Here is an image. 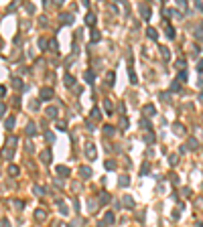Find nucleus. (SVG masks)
<instances>
[{
    "label": "nucleus",
    "instance_id": "27",
    "mask_svg": "<svg viewBox=\"0 0 203 227\" xmlns=\"http://www.w3.org/2000/svg\"><path fill=\"white\" fill-rule=\"evenodd\" d=\"M33 193H35L37 197H43V195H45V189H43L41 185H33Z\"/></svg>",
    "mask_w": 203,
    "mask_h": 227
},
{
    "label": "nucleus",
    "instance_id": "35",
    "mask_svg": "<svg viewBox=\"0 0 203 227\" xmlns=\"http://www.w3.org/2000/svg\"><path fill=\"white\" fill-rule=\"evenodd\" d=\"M104 107H106V111H108V114H112V109H114V105H112V101H110V99H104Z\"/></svg>",
    "mask_w": 203,
    "mask_h": 227
},
{
    "label": "nucleus",
    "instance_id": "17",
    "mask_svg": "<svg viewBox=\"0 0 203 227\" xmlns=\"http://www.w3.org/2000/svg\"><path fill=\"white\" fill-rule=\"evenodd\" d=\"M122 205H124V207H128V209H132V207H134V199H132L130 195H124V201H122Z\"/></svg>",
    "mask_w": 203,
    "mask_h": 227
},
{
    "label": "nucleus",
    "instance_id": "53",
    "mask_svg": "<svg viewBox=\"0 0 203 227\" xmlns=\"http://www.w3.org/2000/svg\"><path fill=\"white\" fill-rule=\"evenodd\" d=\"M73 209H75V213L79 211V201H77V199H73Z\"/></svg>",
    "mask_w": 203,
    "mask_h": 227
},
{
    "label": "nucleus",
    "instance_id": "57",
    "mask_svg": "<svg viewBox=\"0 0 203 227\" xmlns=\"http://www.w3.org/2000/svg\"><path fill=\"white\" fill-rule=\"evenodd\" d=\"M27 10L29 12H35V4H27Z\"/></svg>",
    "mask_w": 203,
    "mask_h": 227
},
{
    "label": "nucleus",
    "instance_id": "29",
    "mask_svg": "<svg viewBox=\"0 0 203 227\" xmlns=\"http://www.w3.org/2000/svg\"><path fill=\"white\" fill-rule=\"evenodd\" d=\"M161 57H163L165 61H169V59H171V51H169L167 47H161Z\"/></svg>",
    "mask_w": 203,
    "mask_h": 227
},
{
    "label": "nucleus",
    "instance_id": "31",
    "mask_svg": "<svg viewBox=\"0 0 203 227\" xmlns=\"http://www.w3.org/2000/svg\"><path fill=\"white\" fill-rule=\"evenodd\" d=\"M130 185V176L128 174H122L120 176V187H128Z\"/></svg>",
    "mask_w": 203,
    "mask_h": 227
},
{
    "label": "nucleus",
    "instance_id": "8",
    "mask_svg": "<svg viewBox=\"0 0 203 227\" xmlns=\"http://www.w3.org/2000/svg\"><path fill=\"white\" fill-rule=\"evenodd\" d=\"M0 156H2L4 160H10V158L14 156V148H8V146H4V150L0 152Z\"/></svg>",
    "mask_w": 203,
    "mask_h": 227
},
{
    "label": "nucleus",
    "instance_id": "48",
    "mask_svg": "<svg viewBox=\"0 0 203 227\" xmlns=\"http://www.w3.org/2000/svg\"><path fill=\"white\" fill-rule=\"evenodd\" d=\"M79 225H83V221H81V219H75V221H73L69 227H79Z\"/></svg>",
    "mask_w": 203,
    "mask_h": 227
},
{
    "label": "nucleus",
    "instance_id": "12",
    "mask_svg": "<svg viewBox=\"0 0 203 227\" xmlns=\"http://www.w3.org/2000/svg\"><path fill=\"white\" fill-rule=\"evenodd\" d=\"M35 219H37L39 223H43L45 219H47V213H45V209H37V211H35Z\"/></svg>",
    "mask_w": 203,
    "mask_h": 227
},
{
    "label": "nucleus",
    "instance_id": "36",
    "mask_svg": "<svg viewBox=\"0 0 203 227\" xmlns=\"http://www.w3.org/2000/svg\"><path fill=\"white\" fill-rule=\"evenodd\" d=\"M104 166H106V170H114V168H116V162H114V160H106Z\"/></svg>",
    "mask_w": 203,
    "mask_h": 227
},
{
    "label": "nucleus",
    "instance_id": "24",
    "mask_svg": "<svg viewBox=\"0 0 203 227\" xmlns=\"http://www.w3.org/2000/svg\"><path fill=\"white\" fill-rule=\"evenodd\" d=\"M18 144V138H16V136H8V138H6V146L8 148H12V146H16Z\"/></svg>",
    "mask_w": 203,
    "mask_h": 227
},
{
    "label": "nucleus",
    "instance_id": "44",
    "mask_svg": "<svg viewBox=\"0 0 203 227\" xmlns=\"http://www.w3.org/2000/svg\"><path fill=\"white\" fill-rule=\"evenodd\" d=\"M4 114H6V103H4V101H0V118H2Z\"/></svg>",
    "mask_w": 203,
    "mask_h": 227
},
{
    "label": "nucleus",
    "instance_id": "19",
    "mask_svg": "<svg viewBox=\"0 0 203 227\" xmlns=\"http://www.w3.org/2000/svg\"><path fill=\"white\" fill-rule=\"evenodd\" d=\"M146 37H148L150 41H156V39H159V33H156L152 27H148V29H146Z\"/></svg>",
    "mask_w": 203,
    "mask_h": 227
},
{
    "label": "nucleus",
    "instance_id": "54",
    "mask_svg": "<svg viewBox=\"0 0 203 227\" xmlns=\"http://www.w3.org/2000/svg\"><path fill=\"white\" fill-rule=\"evenodd\" d=\"M177 67H179V69H183V67H185V61L179 59V61H177Z\"/></svg>",
    "mask_w": 203,
    "mask_h": 227
},
{
    "label": "nucleus",
    "instance_id": "50",
    "mask_svg": "<svg viewBox=\"0 0 203 227\" xmlns=\"http://www.w3.org/2000/svg\"><path fill=\"white\" fill-rule=\"evenodd\" d=\"M6 95V85H0V97Z\"/></svg>",
    "mask_w": 203,
    "mask_h": 227
},
{
    "label": "nucleus",
    "instance_id": "55",
    "mask_svg": "<svg viewBox=\"0 0 203 227\" xmlns=\"http://www.w3.org/2000/svg\"><path fill=\"white\" fill-rule=\"evenodd\" d=\"M169 160H171V164H177V160H179V158H177L175 154H171V158H169Z\"/></svg>",
    "mask_w": 203,
    "mask_h": 227
},
{
    "label": "nucleus",
    "instance_id": "25",
    "mask_svg": "<svg viewBox=\"0 0 203 227\" xmlns=\"http://www.w3.org/2000/svg\"><path fill=\"white\" fill-rule=\"evenodd\" d=\"M61 18H63L65 25H73V22H75V16H73V14H63Z\"/></svg>",
    "mask_w": 203,
    "mask_h": 227
},
{
    "label": "nucleus",
    "instance_id": "42",
    "mask_svg": "<svg viewBox=\"0 0 203 227\" xmlns=\"http://www.w3.org/2000/svg\"><path fill=\"white\" fill-rule=\"evenodd\" d=\"M106 79H108V85H112V81H114V79H116V75H114V73H112V71H110V73L106 75Z\"/></svg>",
    "mask_w": 203,
    "mask_h": 227
},
{
    "label": "nucleus",
    "instance_id": "15",
    "mask_svg": "<svg viewBox=\"0 0 203 227\" xmlns=\"http://www.w3.org/2000/svg\"><path fill=\"white\" fill-rule=\"evenodd\" d=\"M98 197H100V199H98V203H100V205H106V203H110V195H108L106 191H102Z\"/></svg>",
    "mask_w": 203,
    "mask_h": 227
},
{
    "label": "nucleus",
    "instance_id": "10",
    "mask_svg": "<svg viewBox=\"0 0 203 227\" xmlns=\"http://www.w3.org/2000/svg\"><path fill=\"white\" fill-rule=\"evenodd\" d=\"M63 81H65L67 87H75V77L69 75V73H65V75H63Z\"/></svg>",
    "mask_w": 203,
    "mask_h": 227
},
{
    "label": "nucleus",
    "instance_id": "59",
    "mask_svg": "<svg viewBox=\"0 0 203 227\" xmlns=\"http://www.w3.org/2000/svg\"><path fill=\"white\" fill-rule=\"evenodd\" d=\"M98 227H106V223H104V221H100V223H98Z\"/></svg>",
    "mask_w": 203,
    "mask_h": 227
},
{
    "label": "nucleus",
    "instance_id": "11",
    "mask_svg": "<svg viewBox=\"0 0 203 227\" xmlns=\"http://www.w3.org/2000/svg\"><path fill=\"white\" fill-rule=\"evenodd\" d=\"M102 221H104L106 225H112V223H114V221H116V215H114V213H112V211H108V213L104 215V219H102Z\"/></svg>",
    "mask_w": 203,
    "mask_h": 227
},
{
    "label": "nucleus",
    "instance_id": "30",
    "mask_svg": "<svg viewBox=\"0 0 203 227\" xmlns=\"http://www.w3.org/2000/svg\"><path fill=\"white\" fill-rule=\"evenodd\" d=\"M18 172H20V168H18L16 164H10V166H8V174H10V176H16Z\"/></svg>",
    "mask_w": 203,
    "mask_h": 227
},
{
    "label": "nucleus",
    "instance_id": "4",
    "mask_svg": "<svg viewBox=\"0 0 203 227\" xmlns=\"http://www.w3.org/2000/svg\"><path fill=\"white\" fill-rule=\"evenodd\" d=\"M45 114H47V118L55 120V118H57V114H59V109H57L55 105H47V109H45Z\"/></svg>",
    "mask_w": 203,
    "mask_h": 227
},
{
    "label": "nucleus",
    "instance_id": "14",
    "mask_svg": "<svg viewBox=\"0 0 203 227\" xmlns=\"http://www.w3.org/2000/svg\"><path fill=\"white\" fill-rule=\"evenodd\" d=\"M12 87L20 91V89H25V83H22V79H20V77H12Z\"/></svg>",
    "mask_w": 203,
    "mask_h": 227
},
{
    "label": "nucleus",
    "instance_id": "39",
    "mask_svg": "<svg viewBox=\"0 0 203 227\" xmlns=\"http://www.w3.org/2000/svg\"><path fill=\"white\" fill-rule=\"evenodd\" d=\"M120 128H122V130H126V128H128V120H126V116H122V118H120Z\"/></svg>",
    "mask_w": 203,
    "mask_h": 227
},
{
    "label": "nucleus",
    "instance_id": "34",
    "mask_svg": "<svg viewBox=\"0 0 203 227\" xmlns=\"http://www.w3.org/2000/svg\"><path fill=\"white\" fill-rule=\"evenodd\" d=\"M104 132H106V136H112V134H114L116 130H114V126H110V124H106V126H104Z\"/></svg>",
    "mask_w": 203,
    "mask_h": 227
},
{
    "label": "nucleus",
    "instance_id": "33",
    "mask_svg": "<svg viewBox=\"0 0 203 227\" xmlns=\"http://www.w3.org/2000/svg\"><path fill=\"white\" fill-rule=\"evenodd\" d=\"M49 47H51V51H53V53H57V51H59V45H57V39H51V41H49Z\"/></svg>",
    "mask_w": 203,
    "mask_h": 227
},
{
    "label": "nucleus",
    "instance_id": "41",
    "mask_svg": "<svg viewBox=\"0 0 203 227\" xmlns=\"http://www.w3.org/2000/svg\"><path fill=\"white\" fill-rule=\"evenodd\" d=\"M165 33H167V37H169V39H173V37H175V29H173V27H167V31H165Z\"/></svg>",
    "mask_w": 203,
    "mask_h": 227
},
{
    "label": "nucleus",
    "instance_id": "38",
    "mask_svg": "<svg viewBox=\"0 0 203 227\" xmlns=\"http://www.w3.org/2000/svg\"><path fill=\"white\" fill-rule=\"evenodd\" d=\"M45 140H47V142H55V134L53 132H47V134H45Z\"/></svg>",
    "mask_w": 203,
    "mask_h": 227
},
{
    "label": "nucleus",
    "instance_id": "28",
    "mask_svg": "<svg viewBox=\"0 0 203 227\" xmlns=\"http://www.w3.org/2000/svg\"><path fill=\"white\" fill-rule=\"evenodd\" d=\"M100 39H102V33H100L98 29H94V31H92V43H98Z\"/></svg>",
    "mask_w": 203,
    "mask_h": 227
},
{
    "label": "nucleus",
    "instance_id": "6",
    "mask_svg": "<svg viewBox=\"0 0 203 227\" xmlns=\"http://www.w3.org/2000/svg\"><path fill=\"white\" fill-rule=\"evenodd\" d=\"M25 134L27 136H37V124L35 122H29L27 128H25Z\"/></svg>",
    "mask_w": 203,
    "mask_h": 227
},
{
    "label": "nucleus",
    "instance_id": "46",
    "mask_svg": "<svg viewBox=\"0 0 203 227\" xmlns=\"http://www.w3.org/2000/svg\"><path fill=\"white\" fill-rule=\"evenodd\" d=\"M144 140H146L148 144H152V142H154V134H146V136H144Z\"/></svg>",
    "mask_w": 203,
    "mask_h": 227
},
{
    "label": "nucleus",
    "instance_id": "5",
    "mask_svg": "<svg viewBox=\"0 0 203 227\" xmlns=\"http://www.w3.org/2000/svg\"><path fill=\"white\" fill-rule=\"evenodd\" d=\"M138 10H140L142 20H148V18H150V8H148L146 4H140V6H138Z\"/></svg>",
    "mask_w": 203,
    "mask_h": 227
},
{
    "label": "nucleus",
    "instance_id": "9",
    "mask_svg": "<svg viewBox=\"0 0 203 227\" xmlns=\"http://www.w3.org/2000/svg\"><path fill=\"white\" fill-rule=\"evenodd\" d=\"M79 176H81V178H89V176H92V168H89L87 164H83V166L79 168Z\"/></svg>",
    "mask_w": 203,
    "mask_h": 227
},
{
    "label": "nucleus",
    "instance_id": "61",
    "mask_svg": "<svg viewBox=\"0 0 203 227\" xmlns=\"http://www.w3.org/2000/svg\"><path fill=\"white\" fill-rule=\"evenodd\" d=\"M0 47H2V39H0Z\"/></svg>",
    "mask_w": 203,
    "mask_h": 227
},
{
    "label": "nucleus",
    "instance_id": "26",
    "mask_svg": "<svg viewBox=\"0 0 203 227\" xmlns=\"http://www.w3.org/2000/svg\"><path fill=\"white\" fill-rule=\"evenodd\" d=\"M29 107H31V111H37V109L41 107V99H31Z\"/></svg>",
    "mask_w": 203,
    "mask_h": 227
},
{
    "label": "nucleus",
    "instance_id": "49",
    "mask_svg": "<svg viewBox=\"0 0 203 227\" xmlns=\"http://www.w3.org/2000/svg\"><path fill=\"white\" fill-rule=\"evenodd\" d=\"M179 79L185 81V79H187V73H185V71H181V73H179V77H177V81H179Z\"/></svg>",
    "mask_w": 203,
    "mask_h": 227
},
{
    "label": "nucleus",
    "instance_id": "2",
    "mask_svg": "<svg viewBox=\"0 0 203 227\" xmlns=\"http://www.w3.org/2000/svg\"><path fill=\"white\" fill-rule=\"evenodd\" d=\"M83 154L89 158V160H94V158L98 156V150H96V146H94V144H87V146H85V150H83Z\"/></svg>",
    "mask_w": 203,
    "mask_h": 227
},
{
    "label": "nucleus",
    "instance_id": "37",
    "mask_svg": "<svg viewBox=\"0 0 203 227\" xmlns=\"http://www.w3.org/2000/svg\"><path fill=\"white\" fill-rule=\"evenodd\" d=\"M47 45H49V43H47V39H39V49H43V51H45V49H47Z\"/></svg>",
    "mask_w": 203,
    "mask_h": 227
},
{
    "label": "nucleus",
    "instance_id": "51",
    "mask_svg": "<svg viewBox=\"0 0 203 227\" xmlns=\"http://www.w3.org/2000/svg\"><path fill=\"white\" fill-rule=\"evenodd\" d=\"M189 146L195 150V148H197V140H195V138H191V140H189Z\"/></svg>",
    "mask_w": 203,
    "mask_h": 227
},
{
    "label": "nucleus",
    "instance_id": "40",
    "mask_svg": "<svg viewBox=\"0 0 203 227\" xmlns=\"http://www.w3.org/2000/svg\"><path fill=\"white\" fill-rule=\"evenodd\" d=\"M148 170H150V166H148V162H144V164H142V168H140V174L144 176V174H148Z\"/></svg>",
    "mask_w": 203,
    "mask_h": 227
},
{
    "label": "nucleus",
    "instance_id": "43",
    "mask_svg": "<svg viewBox=\"0 0 203 227\" xmlns=\"http://www.w3.org/2000/svg\"><path fill=\"white\" fill-rule=\"evenodd\" d=\"M0 227H10V221L6 217H2V219H0Z\"/></svg>",
    "mask_w": 203,
    "mask_h": 227
},
{
    "label": "nucleus",
    "instance_id": "22",
    "mask_svg": "<svg viewBox=\"0 0 203 227\" xmlns=\"http://www.w3.org/2000/svg\"><path fill=\"white\" fill-rule=\"evenodd\" d=\"M173 132L181 136V134H185V126L183 124H173Z\"/></svg>",
    "mask_w": 203,
    "mask_h": 227
},
{
    "label": "nucleus",
    "instance_id": "1",
    "mask_svg": "<svg viewBox=\"0 0 203 227\" xmlns=\"http://www.w3.org/2000/svg\"><path fill=\"white\" fill-rule=\"evenodd\" d=\"M53 95H55L53 87H41V91H39V99L41 101H49V99H53Z\"/></svg>",
    "mask_w": 203,
    "mask_h": 227
},
{
    "label": "nucleus",
    "instance_id": "56",
    "mask_svg": "<svg viewBox=\"0 0 203 227\" xmlns=\"http://www.w3.org/2000/svg\"><path fill=\"white\" fill-rule=\"evenodd\" d=\"M110 10H112V12L116 14V12H118V6H116V4H110Z\"/></svg>",
    "mask_w": 203,
    "mask_h": 227
},
{
    "label": "nucleus",
    "instance_id": "13",
    "mask_svg": "<svg viewBox=\"0 0 203 227\" xmlns=\"http://www.w3.org/2000/svg\"><path fill=\"white\" fill-rule=\"evenodd\" d=\"M85 25H87V27H94V25H96V14H94V12H87V14H85Z\"/></svg>",
    "mask_w": 203,
    "mask_h": 227
},
{
    "label": "nucleus",
    "instance_id": "20",
    "mask_svg": "<svg viewBox=\"0 0 203 227\" xmlns=\"http://www.w3.org/2000/svg\"><path fill=\"white\" fill-rule=\"evenodd\" d=\"M83 79H85L87 83H94V81H96V75H94V71H89V69H87V71L83 73Z\"/></svg>",
    "mask_w": 203,
    "mask_h": 227
},
{
    "label": "nucleus",
    "instance_id": "3",
    "mask_svg": "<svg viewBox=\"0 0 203 227\" xmlns=\"http://www.w3.org/2000/svg\"><path fill=\"white\" fill-rule=\"evenodd\" d=\"M142 114H144V116H148V118H150V116H156V107H154L152 103H146V105L142 107Z\"/></svg>",
    "mask_w": 203,
    "mask_h": 227
},
{
    "label": "nucleus",
    "instance_id": "21",
    "mask_svg": "<svg viewBox=\"0 0 203 227\" xmlns=\"http://www.w3.org/2000/svg\"><path fill=\"white\" fill-rule=\"evenodd\" d=\"M57 205H59V211H61V215H69V207H67L63 201H57Z\"/></svg>",
    "mask_w": 203,
    "mask_h": 227
},
{
    "label": "nucleus",
    "instance_id": "16",
    "mask_svg": "<svg viewBox=\"0 0 203 227\" xmlns=\"http://www.w3.org/2000/svg\"><path fill=\"white\" fill-rule=\"evenodd\" d=\"M14 124H16V118H14V116H8V118L4 120V126H6V130H12V128H14Z\"/></svg>",
    "mask_w": 203,
    "mask_h": 227
},
{
    "label": "nucleus",
    "instance_id": "60",
    "mask_svg": "<svg viewBox=\"0 0 203 227\" xmlns=\"http://www.w3.org/2000/svg\"><path fill=\"white\" fill-rule=\"evenodd\" d=\"M199 101H201V103H203V93H201V95H199Z\"/></svg>",
    "mask_w": 203,
    "mask_h": 227
},
{
    "label": "nucleus",
    "instance_id": "7",
    "mask_svg": "<svg viewBox=\"0 0 203 227\" xmlns=\"http://www.w3.org/2000/svg\"><path fill=\"white\" fill-rule=\"evenodd\" d=\"M51 160H53V154H51V150H43V152H41V162L49 164Z\"/></svg>",
    "mask_w": 203,
    "mask_h": 227
},
{
    "label": "nucleus",
    "instance_id": "18",
    "mask_svg": "<svg viewBox=\"0 0 203 227\" xmlns=\"http://www.w3.org/2000/svg\"><path fill=\"white\" fill-rule=\"evenodd\" d=\"M57 172H59L61 176H69V174H71V168H69V166H61V164H59V166H57Z\"/></svg>",
    "mask_w": 203,
    "mask_h": 227
},
{
    "label": "nucleus",
    "instance_id": "45",
    "mask_svg": "<svg viewBox=\"0 0 203 227\" xmlns=\"http://www.w3.org/2000/svg\"><path fill=\"white\" fill-rule=\"evenodd\" d=\"M177 89H181V83H179V81H173V85H171V91H177Z\"/></svg>",
    "mask_w": 203,
    "mask_h": 227
},
{
    "label": "nucleus",
    "instance_id": "23",
    "mask_svg": "<svg viewBox=\"0 0 203 227\" xmlns=\"http://www.w3.org/2000/svg\"><path fill=\"white\" fill-rule=\"evenodd\" d=\"M92 118L94 120H102V109L96 105V107H92Z\"/></svg>",
    "mask_w": 203,
    "mask_h": 227
},
{
    "label": "nucleus",
    "instance_id": "32",
    "mask_svg": "<svg viewBox=\"0 0 203 227\" xmlns=\"http://www.w3.org/2000/svg\"><path fill=\"white\" fill-rule=\"evenodd\" d=\"M140 128H142V130H148V132L152 130V126H150V122H148L146 118H144V120H140Z\"/></svg>",
    "mask_w": 203,
    "mask_h": 227
},
{
    "label": "nucleus",
    "instance_id": "52",
    "mask_svg": "<svg viewBox=\"0 0 203 227\" xmlns=\"http://www.w3.org/2000/svg\"><path fill=\"white\" fill-rule=\"evenodd\" d=\"M12 205H14L16 209H22V207H25V205H22V203H20V201H12Z\"/></svg>",
    "mask_w": 203,
    "mask_h": 227
},
{
    "label": "nucleus",
    "instance_id": "58",
    "mask_svg": "<svg viewBox=\"0 0 203 227\" xmlns=\"http://www.w3.org/2000/svg\"><path fill=\"white\" fill-rule=\"evenodd\" d=\"M197 71H201V73H203V61H199V65H197Z\"/></svg>",
    "mask_w": 203,
    "mask_h": 227
},
{
    "label": "nucleus",
    "instance_id": "47",
    "mask_svg": "<svg viewBox=\"0 0 203 227\" xmlns=\"http://www.w3.org/2000/svg\"><path fill=\"white\" fill-rule=\"evenodd\" d=\"M57 130H67V124L65 122H57Z\"/></svg>",
    "mask_w": 203,
    "mask_h": 227
}]
</instances>
